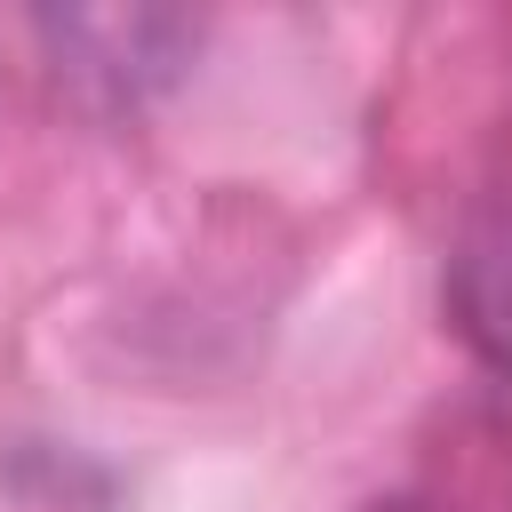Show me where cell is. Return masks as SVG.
<instances>
[{
    "mask_svg": "<svg viewBox=\"0 0 512 512\" xmlns=\"http://www.w3.org/2000/svg\"><path fill=\"white\" fill-rule=\"evenodd\" d=\"M32 32L48 40L56 80L96 112L152 104L200 56V16L184 8H40Z\"/></svg>",
    "mask_w": 512,
    "mask_h": 512,
    "instance_id": "1",
    "label": "cell"
},
{
    "mask_svg": "<svg viewBox=\"0 0 512 512\" xmlns=\"http://www.w3.org/2000/svg\"><path fill=\"white\" fill-rule=\"evenodd\" d=\"M392 512H416V504H392Z\"/></svg>",
    "mask_w": 512,
    "mask_h": 512,
    "instance_id": "3",
    "label": "cell"
},
{
    "mask_svg": "<svg viewBox=\"0 0 512 512\" xmlns=\"http://www.w3.org/2000/svg\"><path fill=\"white\" fill-rule=\"evenodd\" d=\"M448 304H456L464 336L512 376V216H496L464 240V256L448 272Z\"/></svg>",
    "mask_w": 512,
    "mask_h": 512,
    "instance_id": "2",
    "label": "cell"
}]
</instances>
